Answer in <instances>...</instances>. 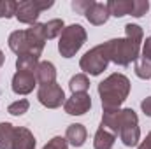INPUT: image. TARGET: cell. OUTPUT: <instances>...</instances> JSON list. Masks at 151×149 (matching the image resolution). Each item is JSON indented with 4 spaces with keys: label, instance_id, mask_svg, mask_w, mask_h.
<instances>
[{
    "label": "cell",
    "instance_id": "obj_2",
    "mask_svg": "<svg viewBox=\"0 0 151 149\" xmlns=\"http://www.w3.org/2000/svg\"><path fill=\"white\" fill-rule=\"evenodd\" d=\"M106 44L109 49V60L119 67H128L132 62L139 60L141 44H137L130 39H111Z\"/></svg>",
    "mask_w": 151,
    "mask_h": 149
},
{
    "label": "cell",
    "instance_id": "obj_29",
    "mask_svg": "<svg viewBox=\"0 0 151 149\" xmlns=\"http://www.w3.org/2000/svg\"><path fill=\"white\" fill-rule=\"evenodd\" d=\"M142 58L151 62V37H146L144 46H142Z\"/></svg>",
    "mask_w": 151,
    "mask_h": 149
},
{
    "label": "cell",
    "instance_id": "obj_5",
    "mask_svg": "<svg viewBox=\"0 0 151 149\" xmlns=\"http://www.w3.org/2000/svg\"><path fill=\"white\" fill-rule=\"evenodd\" d=\"M119 139L127 148H134L141 140L139 117L134 109H121L119 114Z\"/></svg>",
    "mask_w": 151,
    "mask_h": 149
},
{
    "label": "cell",
    "instance_id": "obj_20",
    "mask_svg": "<svg viewBox=\"0 0 151 149\" xmlns=\"http://www.w3.org/2000/svg\"><path fill=\"white\" fill-rule=\"evenodd\" d=\"M37 65H39V58L32 56V54H21L16 60V69L23 70V72H34L35 74Z\"/></svg>",
    "mask_w": 151,
    "mask_h": 149
},
{
    "label": "cell",
    "instance_id": "obj_1",
    "mask_svg": "<svg viewBox=\"0 0 151 149\" xmlns=\"http://www.w3.org/2000/svg\"><path fill=\"white\" fill-rule=\"evenodd\" d=\"M128 93H130V79L119 72L111 74L99 84V95L104 111L119 109L121 104L128 98Z\"/></svg>",
    "mask_w": 151,
    "mask_h": 149
},
{
    "label": "cell",
    "instance_id": "obj_7",
    "mask_svg": "<svg viewBox=\"0 0 151 149\" xmlns=\"http://www.w3.org/2000/svg\"><path fill=\"white\" fill-rule=\"evenodd\" d=\"M37 98L44 107H47V109H58L62 104H65V91L56 82L44 84V86H39Z\"/></svg>",
    "mask_w": 151,
    "mask_h": 149
},
{
    "label": "cell",
    "instance_id": "obj_14",
    "mask_svg": "<svg viewBox=\"0 0 151 149\" xmlns=\"http://www.w3.org/2000/svg\"><path fill=\"white\" fill-rule=\"evenodd\" d=\"M35 79L40 86L56 82V67L51 62H39L35 69Z\"/></svg>",
    "mask_w": 151,
    "mask_h": 149
},
{
    "label": "cell",
    "instance_id": "obj_30",
    "mask_svg": "<svg viewBox=\"0 0 151 149\" xmlns=\"http://www.w3.org/2000/svg\"><path fill=\"white\" fill-rule=\"evenodd\" d=\"M141 109H142V112H144L148 117H151V97L144 98V100L141 102Z\"/></svg>",
    "mask_w": 151,
    "mask_h": 149
},
{
    "label": "cell",
    "instance_id": "obj_4",
    "mask_svg": "<svg viewBox=\"0 0 151 149\" xmlns=\"http://www.w3.org/2000/svg\"><path fill=\"white\" fill-rule=\"evenodd\" d=\"M109 49L107 44H99L95 47H91L90 51H86L81 60H79V67L81 70H84L90 75H100L109 65Z\"/></svg>",
    "mask_w": 151,
    "mask_h": 149
},
{
    "label": "cell",
    "instance_id": "obj_6",
    "mask_svg": "<svg viewBox=\"0 0 151 149\" xmlns=\"http://www.w3.org/2000/svg\"><path fill=\"white\" fill-rule=\"evenodd\" d=\"M53 0H23L18 4V9H16V19L19 23H25V25H35L37 23V18L40 16L42 11L53 7Z\"/></svg>",
    "mask_w": 151,
    "mask_h": 149
},
{
    "label": "cell",
    "instance_id": "obj_19",
    "mask_svg": "<svg viewBox=\"0 0 151 149\" xmlns=\"http://www.w3.org/2000/svg\"><path fill=\"white\" fill-rule=\"evenodd\" d=\"M65 25L62 19H49L47 23H44V35H46V40H51L55 37H60L62 32H63Z\"/></svg>",
    "mask_w": 151,
    "mask_h": 149
},
{
    "label": "cell",
    "instance_id": "obj_9",
    "mask_svg": "<svg viewBox=\"0 0 151 149\" xmlns=\"http://www.w3.org/2000/svg\"><path fill=\"white\" fill-rule=\"evenodd\" d=\"M37 86V79L34 72H23V70H18L16 74L12 75V82H11V88L16 95H28L34 91V88Z\"/></svg>",
    "mask_w": 151,
    "mask_h": 149
},
{
    "label": "cell",
    "instance_id": "obj_10",
    "mask_svg": "<svg viewBox=\"0 0 151 149\" xmlns=\"http://www.w3.org/2000/svg\"><path fill=\"white\" fill-rule=\"evenodd\" d=\"M27 39L30 44V54L39 58L46 46V35H44V23H35L30 28H27Z\"/></svg>",
    "mask_w": 151,
    "mask_h": 149
},
{
    "label": "cell",
    "instance_id": "obj_22",
    "mask_svg": "<svg viewBox=\"0 0 151 149\" xmlns=\"http://www.w3.org/2000/svg\"><path fill=\"white\" fill-rule=\"evenodd\" d=\"M28 109H30V102L27 98H19L7 107V112L12 116H23L25 112H28Z\"/></svg>",
    "mask_w": 151,
    "mask_h": 149
},
{
    "label": "cell",
    "instance_id": "obj_18",
    "mask_svg": "<svg viewBox=\"0 0 151 149\" xmlns=\"http://www.w3.org/2000/svg\"><path fill=\"white\" fill-rule=\"evenodd\" d=\"M16 128L11 123H0V149H12Z\"/></svg>",
    "mask_w": 151,
    "mask_h": 149
},
{
    "label": "cell",
    "instance_id": "obj_11",
    "mask_svg": "<svg viewBox=\"0 0 151 149\" xmlns=\"http://www.w3.org/2000/svg\"><path fill=\"white\" fill-rule=\"evenodd\" d=\"M109 9H107V4H100V2H93L90 7H88V11L84 12V18L91 23V25H95V27H100V25H104L107 19H109Z\"/></svg>",
    "mask_w": 151,
    "mask_h": 149
},
{
    "label": "cell",
    "instance_id": "obj_25",
    "mask_svg": "<svg viewBox=\"0 0 151 149\" xmlns=\"http://www.w3.org/2000/svg\"><path fill=\"white\" fill-rule=\"evenodd\" d=\"M16 9H18V2L14 0H0V18H12L16 16Z\"/></svg>",
    "mask_w": 151,
    "mask_h": 149
},
{
    "label": "cell",
    "instance_id": "obj_3",
    "mask_svg": "<svg viewBox=\"0 0 151 149\" xmlns=\"http://www.w3.org/2000/svg\"><path fill=\"white\" fill-rule=\"evenodd\" d=\"M88 39L86 30L81 25H69L63 28L60 40H58V51L63 58H72L76 56V53L84 46Z\"/></svg>",
    "mask_w": 151,
    "mask_h": 149
},
{
    "label": "cell",
    "instance_id": "obj_21",
    "mask_svg": "<svg viewBox=\"0 0 151 149\" xmlns=\"http://www.w3.org/2000/svg\"><path fill=\"white\" fill-rule=\"evenodd\" d=\"M69 88L72 93H88L90 90V79L86 74H76L70 82H69Z\"/></svg>",
    "mask_w": 151,
    "mask_h": 149
},
{
    "label": "cell",
    "instance_id": "obj_23",
    "mask_svg": "<svg viewBox=\"0 0 151 149\" xmlns=\"http://www.w3.org/2000/svg\"><path fill=\"white\" fill-rule=\"evenodd\" d=\"M135 75L141 79H151V62L139 58L135 62Z\"/></svg>",
    "mask_w": 151,
    "mask_h": 149
},
{
    "label": "cell",
    "instance_id": "obj_24",
    "mask_svg": "<svg viewBox=\"0 0 151 149\" xmlns=\"http://www.w3.org/2000/svg\"><path fill=\"white\" fill-rule=\"evenodd\" d=\"M125 34H127V39H130V40H134V42H137V44H141L142 39H144L142 28H141L139 25H134V23H128V25L125 27Z\"/></svg>",
    "mask_w": 151,
    "mask_h": 149
},
{
    "label": "cell",
    "instance_id": "obj_31",
    "mask_svg": "<svg viewBox=\"0 0 151 149\" xmlns=\"http://www.w3.org/2000/svg\"><path fill=\"white\" fill-rule=\"evenodd\" d=\"M137 149H151V132L146 135V139L139 144V148H137Z\"/></svg>",
    "mask_w": 151,
    "mask_h": 149
},
{
    "label": "cell",
    "instance_id": "obj_12",
    "mask_svg": "<svg viewBox=\"0 0 151 149\" xmlns=\"http://www.w3.org/2000/svg\"><path fill=\"white\" fill-rule=\"evenodd\" d=\"M9 47L12 53H16L18 56L21 54H30V44L27 39V30H16L9 35Z\"/></svg>",
    "mask_w": 151,
    "mask_h": 149
},
{
    "label": "cell",
    "instance_id": "obj_15",
    "mask_svg": "<svg viewBox=\"0 0 151 149\" xmlns=\"http://www.w3.org/2000/svg\"><path fill=\"white\" fill-rule=\"evenodd\" d=\"M86 137H88V132L84 128V125L81 123H74V125H69L67 132H65V139L70 146L74 148H81L84 142H86Z\"/></svg>",
    "mask_w": 151,
    "mask_h": 149
},
{
    "label": "cell",
    "instance_id": "obj_27",
    "mask_svg": "<svg viewBox=\"0 0 151 149\" xmlns=\"http://www.w3.org/2000/svg\"><path fill=\"white\" fill-rule=\"evenodd\" d=\"M42 149H69V142L65 137H53Z\"/></svg>",
    "mask_w": 151,
    "mask_h": 149
},
{
    "label": "cell",
    "instance_id": "obj_32",
    "mask_svg": "<svg viewBox=\"0 0 151 149\" xmlns=\"http://www.w3.org/2000/svg\"><path fill=\"white\" fill-rule=\"evenodd\" d=\"M4 62H5V56H4V53H2V49H0V67L4 65Z\"/></svg>",
    "mask_w": 151,
    "mask_h": 149
},
{
    "label": "cell",
    "instance_id": "obj_16",
    "mask_svg": "<svg viewBox=\"0 0 151 149\" xmlns=\"http://www.w3.org/2000/svg\"><path fill=\"white\" fill-rule=\"evenodd\" d=\"M116 142V135L113 132H109L104 126H99V130L95 132L93 137V148L95 149H111Z\"/></svg>",
    "mask_w": 151,
    "mask_h": 149
},
{
    "label": "cell",
    "instance_id": "obj_26",
    "mask_svg": "<svg viewBox=\"0 0 151 149\" xmlns=\"http://www.w3.org/2000/svg\"><path fill=\"white\" fill-rule=\"evenodd\" d=\"M148 11H150V2H148V0H134L132 16H135V18H142Z\"/></svg>",
    "mask_w": 151,
    "mask_h": 149
},
{
    "label": "cell",
    "instance_id": "obj_17",
    "mask_svg": "<svg viewBox=\"0 0 151 149\" xmlns=\"http://www.w3.org/2000/svg\"><path fill=\"white\" fill-rule=\"evenodd\" d=\"M107 9H109V14L114 16V18L128 16V14H132L134 0H109L107 2Z\"/></svg>",
    "mask_w": 151,
    "mask_h": 149
},
{
    "label": "cell",
    "instance_id": "obj_28",
    "mask_svg": "<svg viewBox=\"0 0 151 149\" xmlns=\"http://www.w3.org/2000/svg\"><path fill=\"white\" fill-rule=\"evenodd\" d=\"M91 4H93V0H74L72 2V9H74L77 14H84Z\"/></svg>",
    "mask_w": 151,
    "mask_h": 149
},
{
    "label": "cell",
    "instance_id": "obj_13",
    "mask_svg": "<svg viewBox=\"0 0 151 149\" xmlns=\"http://www.w3.org/2000/svg\"><path fill=\"white\" fill-rule=\"evenodd\" d=\"M35 137L34 133L25 128V126H18L14 132V142H12V149H35Z\"/></svg>",
    "mask_w": 151,
    "mask_h": 149
},
{
    "label": "cell",
    "instance_id": "obj_8",
    "mask_svg": "<svg viewBox=\"0 0 151 149\" xmlns=\"http://www.w3.org/2000/svg\"><path fill=\"white\" fill-rule=\"evenodd\" d=\"M63 109L70 116H83L91 109V97L88 93H72V97L65 100Z\"/></svg>",
    "mask_w": 151,
    "mask_h": 149
}]
</instances>
